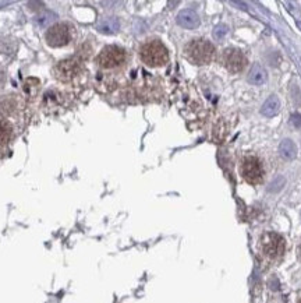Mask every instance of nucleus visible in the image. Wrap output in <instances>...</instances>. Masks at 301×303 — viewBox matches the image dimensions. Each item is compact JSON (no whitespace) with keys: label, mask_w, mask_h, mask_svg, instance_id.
Wrapping results in <instances>:
<instances>
[{"label":"nucleus","mask_w":301,"mask_h":303,"mask_svg":"<svg viewBox=\"0 0 301 303\" xmlns=\"http://www.w3.org/2000/svg\"><path fill=\"white\" fill-rule=\"evenodd\" d=\"M11 137H13V126L7 120H0V147L7 145Z\"/></svg>","instance_id":"ddd939ff"},{"label":"nucleus","mask_w":301,"mask_h":303,"mask_svg":"<svg viewBox=\"0 0 301 303\" xmlns=\"http://www.w3.org/2000/svg\"><path fill=\"white\" fill-rule=\"evenodd\" d=\"M177 21L180 26L185 27V28H195V27L200 24V18L198 16L191 11V10H185V11H181L177 17Z\"/></svg>","instance_id":"9b49d317"},{"label":"nucleus","mask_w":301,"mask_h":303,"mask_svg":"<svg viewBox=\"0 0 301 303\" xmlns=\"http://www.w3.org/2000/svg\"><path fill=\"white\" fill-rule=\"evenodd\" d=\"M141 60L150 67H160L169 60L166 46L158 39H150L145 42L140 49Z\"/></svg>","instance_id":"f257e3e1"},{"label":"nucleus","mask_w":301,"mask_h":303,"mask_svg":"<svg viewBox=\"0 0 301 303\" xmlns=\"http://www.w3.org/2000/svg\"><path fill=\"white\" fill-rule=\"evenodd\" d=\"M259 250L261 254L269 261L282 259L286 252V242L283 236L276 232H265L259 239Z\"/></svg>","instance_id":"f03ea898"},{"label":"nucleus","mask_w":301,"mask_h":303,"mask_svg":"<svg viewBox=\"0 0 301 303\" xmlns=\"http://www.w3.org/2000/svg\"><path fill=\"white\" fill-rule=\"evenodd\" d=\"M226 34H227V27L226 26H219L213 30V36H215L216 39H222V38H225Z\"/></svg>","instance_id":"dca6fc26"},{"label":"nucleus","mask_w":301,"mask_h":303,"mask_svg":"<svg viewBox=\"0 0 301 303\" xmlns=\"http://www.w3.org/2000/svg\"><path fill=\"white\" fill-rule=\"evenodd\" d=\"M45 39L46 43L52 46V48H61V46H66L71 39V33L68 30V26L66 24H55L52 26L46 31L45 35Z\"/></svg>","instance_id":"423d86ee"},{"label":"nucleus","mask_w":301,"mask_h":303,"mask_svg":"<svg viewBox=\"0 0 301 303\" xmlns=\"http://www.w3.org/2000/svg\"><path fill=\"white\" fill-rule=\"evenodd\" d=\"M81 66L75 59H66L59 62L55 67V76L61 83H70L80 74Z\"/></svg>","instance_id":"0eeeda50"},{"label":"nucleus","mask_w":301,"mask_h":303,"mask_svg":"<svg viewBox=\"0 0 301 303\" xmlns=\"http://www.w3.org/2000/svg\"><path fill=\"white\" fill-rule=\"evenodd\" d=\"M245 63H247V58L239 49L230 48V49H226L225 53H223V65L232 73L241 71L242 68L245 67Z\"/></svg>","instance_id":"6e6552de"},{"label":"nucleus","mask_w":301,"mask_h":303,"mask_svg":"<svg viewBox=\"0 0 301 303\" xmlns=\"http://www.w3.org/2000/svg\"><path fill=\"white\" fill-rule=\"evenodd\" d=\"M297 254H299V259L301 260V242L300 244H299V247H297Z\"/></svg>","instance_id":"a211bd4d"},{"label":"nucleus","mask_w":301,"mask_h":303,"mask_svg":"<svg viewBox=\"0 0 301 303\" xmlns=\"http://www.w3.org/2000/svg\"><path fill=\"white\" fill-rule=\"evenodd\" d=\"M292 123L296 127H301V115H300V113H294V115H292Z\"/></svg>","instance_id":"f3484780"},{"label":"nucleus","mask_w":301,"mask_h":303,"mask_svg":"<svg viewBox=\"0 0 301 303\" xmlns=\"http://www.w3.org/2000/svg\"><path fill=\"white\" fill-rule=\"evenodd\" d=\"M279 152H280V155L283 157L284 160H294L296 155H297V147H296V144L293 143L292 140L286 138L279 145Z\"/></svg>","instance_id":"f8f14e48"},{"label":"nucleus","mask_w":301,"mask_h":303,"mask_svg":"<svg viewBox=\"0 0 301 303\" xmlns=\"http://www.w3.org/2000/svg\"><path fill=\"white\" fill-rule=\"evenodd\" d=\"M299 303H301V298H300V301H299Z\"/></svg>","instance_id":"6ab92c4d"},{"label":"nucleus","mask_w":301,"mask_h":303,"mask_svg":"<svg viewBox=\"0 0 301 303\" xmlns=\"http://www.w3.org/2000/svg\"><path fill=\"white\" fill-rule=\"evenodd\" d=\"M125 62V51L120 46H115L110 45L103 48L102 52L98 55L96 58V63L98 66L105 70H112V68L120 67Z\"/></svg>","instance_id":"20e7f679"},{"label":"nucleus","mask_w":301,"mask_h":303,"mask_svg":"<svg viewBox=\"0 0 301 303\" xmlns=\"http://www.w3.org/2000/svg\"><path fill=\"white\" fill-rule=\"evenodd\" d=\"M279 110H280V101H279V98L276 95H271L267 101L264 102V105L261 108V113L264 116L272 118V116H275V115L279 113Z\"/></svg>","instance_id":"9d476101"},{"label":"nucleus","mask_w":301,"mask_h":303,"mask_svg":"<svg viewBox=\"0 0 301 303\" xmlns=\"http://www.w3.org/2000/svg\"><path fill=\"white\" fill-rule=\"evenodd\" d=\"M267 70L258 63H254L252 67L250 68V71H248V83L254 85H261L267 81Z\"/></svg>","instance_id":"1a4fd4ad"},{"label":"nucleus","mask_w":301,"mask_h":303,"mask_svg":"<svg viewBox=\"0 0 301 303\" xmlns=\"http://www.w3.org/2000/svg\"><path fill=\"white\" fill-rule=\"evenodd\" d=\"M240 170H241L242 177L251 185H258L264 179V168H262L258 158H255V157L244 158Z\"/></svg>","instance_id":"39448f33"},{"label":"nucleus","mask_w":301,"mask_h":303,"mask_svg":"<svg viewBox=\"0 0 301 303\" xmlns=\"http://www.w3.org/2000/svg\"><path fill=\"white\" fill-rule=\"evenodd\" d=\"M284 183H286L284 177L283 176H277L275 180H273V182L271 183V187H269V190H271V192H277L279 189H282V187H283Z\"/></svg>","instance_id":"4468645a"},{"label":"nucleus","mask_w":301,"mask_h":303,"mask_svg":"<svg viewBox=\"0 0 301 303\" xmlns=\"http://www.w3.org/2000/svg\"><path fill=\"white\" fill-rule=\"evenodd\" d=\"M117 21L116 20H110V21H108V23H105L103 26L100 27L102 30L100 31H103V33H115L117 30Z\"/></svg>","instance_id":"2eb2a0df"},{"label":"nucleus","mask_w":301,"mask_h":303,"mask_svg":"<svg viewBox=\"0 0 301 303\" xmlns=\"http://www.w3.org/2000/svg\"><path fill=\"white\" fill-rule=\"evenodd\" d=\"M185 58L194 65H208L213 59L215 48L205 39H194L185 46Z\"/></svg>","instance_id":"7ed1b4c3"}]
</instances>
